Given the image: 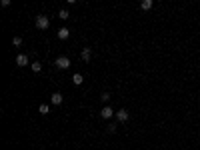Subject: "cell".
Listing matches in <instances>:
<instances>
[{
  "label": "cell",
  "mask_w": 200,
  "mask_h": 150,
  "mask_svg": "<svg viewBox=\"0 0 200 150\" xmlns=\"http://www.w3.org/2000/svg\"><path fill=\"white\" fill-rule=\"evenodd\" d=\"M48 26H50V20H48V16H44V14L36 16V28H38V30H46Z\"/></svg>",
  "instance_id": "6da1fadb"
},
{
  "label": "cell",
  "mask_w": 200,
  "mask_h": 150,
  "mask_svg": "<svg viewBox=\"0 0 200 150\" xmlns=\"http://www.w3.org/2000/svg\"><path fill=\"white\" fill-rule=\"evenodd\" d=\"M56 68H60V70H66V68H70V58H66V56L56 58Z\"/></svg>",
  "instance_id": "7a4b0ae2"
},
{
  "label": "cell",
  "mask_w": 200,
  "mask_h": 150,
  "mask_svg": "<svg viewBox=\"0 0 200 150\" xmlns=\"http://www.w3.org/2000/svg\"><path fill=\"white\" fill-rule=\"evenodd\" d=\"M100 116H102V118H104V120H110V118H112V116H114V110H112V108H110V106H104V108H102V110H100Z\"/></svg>",
  "instance_id": "3957f363"
},
{
  "label": "cell",
  "mask_w": 200,
  "mask_h": 150,
  "mask_svg": "<svg viewBox=\"0 0 200 150\" xmlns=\"http://www.w3.org/2000/svg\"><path fill=\"white\" fill-rule=\"evenodd\" d=\"M128 116H130V114H128V110H126V108H122V110H118V112H116V120H118V122H126Z\"/></svg>",
  "instance_id": "277c9868"
},
{
  "label": "cell",
  "mask_w": 200,
  "mask_h": 150,
  "mask_svg": "<svg viewBox=\"0 0 200 150\" xmlns=\"http://www.w3.org/2000/svg\"><path fill=\"white\" fill-rule=\"evenodd\" d=\"M16 66H28V56L26 54H18V56H16Z\"/></svg>",
  "instance_id": "5b68a950"
},
{
  "label": "cell",
  "mask_w": 200,
  "mask_h": 150,
  "mask_svg": "<svg viewBox=\"0 0 200 150\" xmlns=\"http://www.w3.org/2000/svg\"><path fill=\"white\" fill-rule=\"evenodd\" d=\"M50 102H52V104H56V106L62 104V94L60 92H54L52 96H50Z\"/></svg>",
  "instance_id": "8992f818"
},
{
  "label": "cell",
  "mask_w": 200,
  "mask_h": 150,
  "mask_svg": "<svg viewBox=\"0 0 200 150\" xmlns=\"http://www.w3.org/2000/svg\"><path fill=\"white\" fill-rule=\"evenodd\" d=\"M68 36H70V30L68 28H60L58 30V38H60V40H66Z\"/></svg>",
  "instance_id": "52a82bcc"
},
{
  "label": "cell",
  "mask_w": 200,
  "mask_h": 150,
  "mask_svg": "<svg viewBox=\"0 0 200 150\" xmlns=\"http://www.w3.org/2000/svg\"><path fill=\"white\" fill-rule=\"evenodd\" d=\"M90 58H92V48H84L82 50V60H84V62H88Z\"/></svg>",
  "instance_id": "ba28073f"
},
{
  "label": "cell",
  "mask_w": 200,
  "mask_h": 150,
  "mask_svg": "<svg viewBox=\"0 0 200 150\" xmlns=\"http://www.w3.org/2000/svg\"><path fill=\"white\" fill-rule=\"evenodd\" d=\"M72 82H74L76 86H80V84L84 82V76H82V74H78V72H76V74L72 76Z\"/></svg>",
  "instance_id": "9c48e42d"
},
{
  "label": "cell",
  "mask_w": 200,
  "mask_h": 150,
  "mask_svg": "<svg viewBox=\"0 0 200 150\" xmlns=\"http://www.w3.org/2000/svg\"><path fill=\"white\" fill-rule=\"evenodd\" d=\"M152 4H154L152 0H142V2H140V8H142V10H150Z\"/></svg>",
  "instance_id": "30bf717a"
},
{
  "label": "cell",
  "mask_w": 200,
  "mask_h": 150,
  "mask_svg": "<svg viewBox=\"0 0 200 150\" xmlns=\"http://www.w3.org/2000/svg\"><path fill=\"white\" fill-rule=\"evenodd\" d=\"M38 112H40L42 116H46V114L50 112V106L48 104H40V106H38Z\"/></svg>",
  "instance_id": "8fae6325"
},
{
  "label": "cell",
  "mask_w": 200,
  "mask_h": 150,
  "mask_svg": "<svg viewBox=\"0 0 200 150\" xmlns=\"http://www.w3.org/2000/svg\"><path fill=\"white\" fill-rule=\"evenodd\" d=\"M30 66H32V70H34V72H40V70H42V64H40V62H32Z\"/></svg>",
  "instance_id": "7c38bea8"
},
{
  "label": "cell",
  "mask_w": 200,
  "mask_h": 150,
  "mask_svg": "<svg viewBox=\"0 0 200 150\" xmlns=\"http://www.w3.org/2000/svg\"><path fill=\"white\" fill-rule=\"evenodd\" d=\"M68 16H70V14H68V10H60V12H58V18H60V20H66Z\"/></svg>",
  "instance_id": "4fadbf2b"
},
{
  "label": "cell",
  "mask_w": 200,
  "mask_h": 150,
  "mask_svg": "<svg viewBox=\"0 0 200 150\" xmlns=\"http://www.w3.org/2000/svg\"><path fill=\"white\" fill-rule=\"evenodd\" d=\"M12 44H14V46H20V44H22V38H20V36H14V38H12Z\"/></svg>",
  "instance_id": "5bb4252c"
},
{
  "label": "cell",
  "mask_w": 200,
  "mask_h": 150,
  "mask_svg": "<svg viewBox=\"0 0 200 150\" xmlns=\"http://www.w3.org/2000/svg\"><path fill=\"white\" fill-rule=\"evenodd\" d=\"M100 100H102V102H108V100H110V94H108V92H102V94H100Z\"/></svg>",
  "instance_id": "9a60e30c"
}]
</instances>
